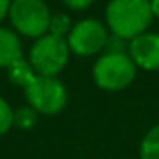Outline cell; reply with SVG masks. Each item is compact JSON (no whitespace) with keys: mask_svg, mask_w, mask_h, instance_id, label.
I'll return each instance as SVG.
<instances>
[{"mask_svg":"<svg viewBox=\"0 0 159 159\" xmlns=\"http://www.w3.org/2000/svg\"><path fill=\"white\" fill-rule=\"evenodd\" d=\"M152 19L149 0H110L104 9L108 31L127 41L147 31Z\"/></svg>","mask_w":159,"mask_h":159,"instance_id":"cell-1","label":"cell"},{"mask_svg":"<svg viewBox=\"0 0 159 159\" xmlns=\"http://www.w3.org/2000/svg\"><path fill=\"white\" fill-rule=\"evenodd\" d=\"M137 65L128 52H103L93 65V79L99 89L118 93L130 86L137 77Z\"/></svg>","mask_w":159,"mask_h":159,"instance_id":"cell-2","label":"cell"},{"mask_svg":"<svg viewBox=\"0 0 159 159\" xmlns=\"http://www.w3.org/2000/svg\"><path fill=\"white\" fill-rule=\"evenodd\" d=\"M70 53L72 52L69 48L67 38L46 33L34 39L28 60L38 75L57 77L67 67Z\"/></svg>","mask_w":159,"mask_h":159,"instance_id":"cell-3","label":"cell"},{"mask_svg":"<svg viewBox=\"0 0 159 159\" xmlns=\"http://www.w3.org/2000/svg\"><path fill=\"white\" fill-rule=\"evenodd\" d=\"M52 11L45 0H12L9 21L17 34L38 39L48 33Z\"/></svg>","mask_w":159,"mask_h":159,"instance_id":"cell-4","label":"cell"},{"mask_svg":"<svg viewBox=\"0 0 159 159\" xmlns=\"http://www.w3.org/2000/svg\"><path fill=\"white\" fill-rule=\"evenodd\" d=\"M28 104L39 115H57L67 106L69 93L58 77L36 75L34 80L24 89Z\"/></svg>","mask_w":159,"mask_h":159,"instance_id":"cell-5","label":"cell"},{"mask_svg":"<svg viewBox=\"0 0 159 159\" xmlns=\"http://www.w3.org/2000/svg\"><path fill=\"white\" fill-rule=\"evenodd\" d=\"M108 36H110V31H108L106 24H103L98 19L87 17L82 21H77L72 26L69 36H67V43L74 55L93 57L104 52Z\"/></svg>","mask_w":159,"mask_h":159,"instance_id":"cell-6","label":"cell"},{"mask_svg":"<svg viewBox=\"0 0 159 159\" xmlns=\"http://www.w3.org/2000/svg\"><path fill=\"white\" fill-rule=\"evenodd\" d=\"M128 55L145 72L159 70V33L145 31L128 41Z\"/></svg>","mask_w":159,"mask_h":159,"instance_id":"cell-7","label":"cell"},{"mask_svg":"<svg viewBox=\"0 0 159 159\" xmlns=\"http://www.w3.org/2000/svg\"><path fill=\"white\" fill-rule=\"evenodd\" d=\"M19 58H22V45L19 34L14 29L0 26V69H7Z\"/></svg>","mask_w":159,"mask_h":159,"instance_id":"cell-8","label":"cell"},{"mask_svg":"<svg viewBox=\"0 0 159 159\" xmlns=\"http://www.w3.org/2000/svg\"><path fill=\"white\" fill-rule=\"evenodd\" d=\"M38 75V74L34 72V69L31 67V63H29V60H26L24 57L19 60H16L12 65L7 67V77L9 80H11L12 84H16V86L22 87V89H26V87L29 86V84L34 80V77Z\"/></svg>","mask_w":159,"mask_h":159,"instance_id":"cell-9","label":"cell"},{"mask_svg":"<svg viewBox=\"0 0 159 159\" xmlns=\"http://www.w3.org/2000/svg\"><path fill=\"white\" fill-rule=\"evenodd\" d=\"M139 159H159V123L144 134L139 144Z\"/></svg>","mask_w":159,"mask_h":159,"instance_id":"cell-10","label":"cell"},{"mask_svg":"<svg viewBox=\"0 0 159 159\" xmlns=\"http://www.w3.org/2000/svg\"><path fill=\"white\" fill-rule=\"evenodd\" d=\"M38 118H39V113L33 106H29V104L21 106L14 111V125L17 128H21V130L33 128L38 123Z\"/></svg>","mask_w":159,"mask_h":159,"instance_id":"cell-11","label":"cell"},{"mask_svg":"<svg viewBox=\"0 0 159 159\" xmlns=\"http://www.w3.org/2000/svg\"><path fill=\"white\" fill-rule=\"evenodd\" d=\"M72 19L67 14H52V19H50V26H48V33L50 34L60 36V38H67L72 29Z\"/></svg>","mask_w":159,"mask_h":159,"instance_id":"cell-12","label":"cell"},{"mask_svg":"<svg viewBox=\"0 0 159 159\" xmlns=\"http://www.w3.org/2000/svg\"><path fill=\"white\" fill-rule=\"evenodd\" d=\"M14 127V110L0 96V135H5Z\"/></svg>","mask_w":159,"mask_h":159,"instance_id":"cell-13","label":"cell"},{"mask_svg":"<svg viewBox=\"0 0 159 159\" xmlns=\"http://www.w3.org/2000/svg\"><path fill=\"white\" fill-rule=\"evenodd\" d=\"M104 52H116V53H123V52H128V41L116 34H111L108 36V41H106V48Z\"/></svg>","mask_w":159,"mask_h":159,"instance_id":"cell-14","label":"cell"},{"mask_svg":"<svg viewBox=\"0 0 159 159\" xmlns=\"http://www.w3.org/2000/svg\"><path fill=\"white\" fill-rule=\"evenodd\" d=\"M70 11H86L94 4V0H62Z\"/></svg>","mask_w":159,"mask_h":159,"instance_id":"cell-15","label":"cell"},{"mask_svg":"<svg viewBox=\"0 0 159 159\" xmlns=\"http://www.w3.org/2000/svg\"><path fill=\"white\" fill-rule=\"evenodd\" d=\"M12 0H0V24L5 17H9V11H11Z\"/></svg>","mask_w":159,"mask_h":159,"instance_id":"cell-16","label":"cell"},{"mask_svg":"<svg viewBox=\"0 0 159 159\" xmlns=\"http://www.w3.org/2000/svg\"><path fill=\"white\" fill-rule=\"evenodd\" d=\"M151 2V11H152V16L159 19V0H149Z\"/></svg>","mask_w":159,"mask_h":159,"instance_id":"cell-17","label":"cell"}]
</instances>
